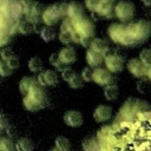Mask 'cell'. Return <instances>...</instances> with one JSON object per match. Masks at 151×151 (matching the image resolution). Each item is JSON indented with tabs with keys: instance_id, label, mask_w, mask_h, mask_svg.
<instances>
[{
	"instance_id": "obj_1",
	"label": "cell",
	"mask_w": 151,
	"mask_h": 151,
	"mask_svg": "<svg viewBox=\"0 0 151 151\" xmlns=\"http://www.w3.org/2000/svg\"><path fill=\"white\" fill-rule=\"evenodd\" d=\"M107 34L118 45L134 47L146 41L151 35V22L142 19L131 24H112L109 26Z\"/></svg>"
},
{
	"instance_id": "obj_2",
	"label": "cell",
	"mask_w": 151,
	"mask_h": 151,
	"mask_svg": "<svg viewBox=\"0 0 151 151\" xmlns=\"http://www.w3.org/2000/svg\"><path fill=\"white\" fill-rule=\"evenodd\" d=\"M72 22H73V29H72L73 42L80 44L84 47H90V44L96 32V26L93 20L84 14L83 17L76 20H72Z\"/></svg>"
},
{
	"instance_id": "obj_3",
	"label": "cell",
	"mask_w": 151,
	"mask_h": 151,
	"mask_svg": "<svg viewBox=\"0 0 151 151\" xmlns=\"http://www.w3.org/2000/svg\"><path fill=\"white\" fill-rule=\"evenodd\" d=\"M22 104L24 107L29 112H37L45 109L48 104V93L45 91V86L37 83L29 93L24 96Z\"/></svg>"
},
{
	"instance_id": "obj_4",
	"label": "cell",
	"mask_w": 151,
	"mask_h": 151,
	"mask_svg": "<svg viewBox=\"0 0 151 151\" xmlns=\"http://www.w3.org/2000/svg\"><path fill=\"white\" fill-rule=\"evenodd\" d=\"M68 4H53L42 12V22L46 26H54L60 19L67 18Z\"/></svg>"
},
{
	"instance_id": "obj_5",
	"label": "cell",
	"mask_w": 151,
	"mask_h": 151,
	"mask_svg": "<svg viewBox=\"0 0 151 151\" xmlns=\"http://www.w3.org/2000/svg\"><path fill=\"white\" fill-rule=\"evenodd\" d=\"M134 17V5L127 0H120L116 4V18L122 22H129Z\"/></svg>"
},
{
	"instance_id": "obj_6",
	"label": "cell",
	"mask_w": 151,
	"mask_h": 151,
	"mask_svg": "<svg viewBox=\"0 0 151 151\" xmlns=\"http://www.w3.org/2000/svg\"><path fill=\"white\" fill-rule=\"evenodd\" d=\"M93 15H97L98 18L106 19V20L113 19V17H116L114 0H100L98 8Z\"/></svg>"
},
{
	"instance_id": "obj_7",
	"label": "cell",
	"mask_w": 151,
	"mask_h": 151,
	"mask_svg": "<svg viewBox=\"0 0 151 151\" xmlns=\"http://www.w3.org/2000/svg\"><path fill=\"white\" fill-rule=\"evenodd\" d=\"M105 67L112 73H118L124 68V58L117 53H107L104 60Z\"/></svg>"
},
{
	"instance_id": "obj_8",
	"label": "cell",
	"mask_w": 151,
	"mask_h": 151,
	"mask_svg": "<svg viewBox=\"0 0 151 151\" xmlns=\"http://www.w3.org/2000/svg\"><path fill=\"white\" fill-rule=\"evenodd\" d=\"M38 83L45 87H53L59 83V76L53 70H44L38 73Z\"/></svg>"
},
{
	"instance_id": "obj_9",
	"label": "cell",
	"mask_w": 151,
	"mask_h": 151,
	"mask_svg": "<svg viewBox=\"0 0 151 151\" xmlns=\"http://www.w3.org/2000/svg\"><path fill=\"white\" fill-rule=\"evenodd\" d=\"M127 71L130 72L131 76L138 79H143L146 77V68L147 66L140 60V59H130L126 64Z\"/></svg>"
},
{
	"instance_id": "obj_10",
	"label": "cell",
	"mask_w": 151,
	"mask_h": 151,
	"mask_svg": "<svg viewBox=\"0 0 151 151\" xmlns=\"http://www.w3.org/2000/svg\"><path fill=\"white\" fill-rule=\"evenodd\" d=\"M93 81L97 85L105 87L106 85L112 83V72L109 71L106 67L105 68H103L100 66L96 67L93 71Z\"/></svg>"
},
{
	"instance_id": "obj_11",
	"label": "cell",
	"mask_w": 151,
	"mask_h": 151,
	"mask_svg": "<svg viewBox=\"0 0 151 151\" xmlns=\"http://www.w3.org/2000/svg\"><path fill=\"white\" fill-rule=\"evenodd\" d=\"M63 119H64V123L70 127H79L84 123L83 114L77 110L66 111L64 113V116H63Z\"/></svg>"
},
{
	"instance_id": "obj_12",
	"label": "cell",
	"mask_w": 151,
	"mask_h": 151,
	"mask_svg": "<svg viewBox=\"0 0 151 151\" xmlns=\"http://www.w3.org/2000/svg\"><path fill=\"white\" fill-rule=\"evenodd\" d=\"M112 117V107L109 105H98L93 111V118L97 123H106Z\"/></svg>"
},
{
	"instance_id": "obj_13",
	"label": "cell",
	"mask_w": 151,
	"mask_h": 151,
	"mask_svg": "<svg viewBox=\"0 0 151 151\" xmlns=\"http://www.w3.org/2000/svg\"><path fill=\"white\" fill-rule=\"evenodd\" d=\"M59 58L65 65H72L77 60V53L73 47L67 45L59 51Z\"/></svg>"
},
{
	"instance_id": "obj_14",
	"label": "cell",
	"mask_w": 151,
	"mask_h": 151,
	"mask_svg": "<svg viewBox=\"0 0 151 151\" xmlns=\"http://www.w3.org/2000/svg\"><path fill=\"white\" fill-rule=\"evenodd\" d=\"M105 60V55L99 53V52H96L91 48L87 50L86 52V63L88 66L96 68V67H99Z\"/></svg>"
},
{
	"instance_id": "obj_15",
	"label": "cell",
	"mask_w": 151,
	"mask_h": 151,
	"mask_svg": "<svg viewBox=\"0 0 151 151\" xmlns=\"http://www.w3.org/2000/svg\"><path fill=\"white\" fill-rule=\"evenodd\" d=\"M90 48L96 51V52H99V53H101L104 55H106L109 53V51H110L109 44L105 40L100 39V38H93L91 44H90Z\"/></svg>"
},
{
	"instance_id": "obj_16",
	"label": "cell",
	"mask_w": 151,
	"mask_h": 151,
	"mask_svg": "<svg viewBox=\"0 0 151 151\" xmlns=\"http://www.w3.org/2000/svg\"><path fill=\"white\" fill-rule=\"evenodd\" d=\"M84 15V7L76 1H72L68 4V11H67V18L71 20H76Z\"/></svg>"
},
{
	"instance_id": "obj_17",
	"label": "cell",
	"mask_w": 151,
	"mask_h": 151,
	"mask_svg": "<svg viewBox=\"0 0 151 151\" xmlns=\"http://www.w3.org/2000/svg\"><path fill=\"white\" fill-rule=\"evenodd\" d=\"M38 83V80H35L32 77H24L21 78L20 83H19V91L22 96H26L27 93H29V91L34 87V85Z\"/></svg>"
},
{
	"instance_id": "obj_18",
	"label": "cell",
	"mask_w": 151,
	"mask_h": 151,
	"mask_svg": "<svg viewBox=\"0 0 151 151\" xmlns=\"http://www.w3.org/2000/svg\"><path fill=\"white\" fill-rule=\"evenodd\" d=\"M119 96V87L116 84H109L104 87V97L109 101H113Z\"/></svg>"
},
{
	"instance_id": "obj_19",
	"label": "cell",
	"mask_w": 151,
	"mask_h": 151,
	"mask_svg": "<svg viewBox=\"0 0 151 151\" xmlns=\"http://www.w3.org/2000/svg\"><path fill=\"white\" fill-rule=\"evenodd\" d=\"M15 150L17 151H33L34 143L32 139H29L27 137H21L15 143Z\"/></svg>"
},
{
	"instance_id": "obj_20",
	"label": "cell",
	"mask_w": 151,
	"mask_h": 151,
	"mask_svg": "<svg viewBox=\"0 0 151 151\" xmlns=\"http://www.w3.org/2000/svg\"><path fill=\"white\" fill-rule=\"evenodd\" d=\"M20 1V7H21V13L25 18H27L32 11L35 8V6L38 5L37 1L34 0H19Z\"/></svg>"
},
{
	"instance_id": "obj_21",
	"label": "cell",
	"mask_w": 151,
	"mask_h": 151,
	"mask_svg": "<svg viewBox=\"0 0 151 151\" xmlns=\"http://www.w3.org/2000/svg\"><path fill=\"white\" fill-rule=\"evenodd\" d=\"M84 79L81 78V74H79V73H77L76 71H74V73L70 77V79L67 80V84H68V86L71 87V88H73V90H78V88H81L83 86H84Z\"/></svg>"
},
{
	"instance_id": "obj_22",
	"label": "cell",
	"mask_w": 151,
	"mask_h": 151,
	"mask_svg": "<svg viewBox=\"0 0 151 151\" xmlns=\"http://www.w3.org/2000/svg\"><path fill=\"white\" fill-rule=\"evenodd\" d=\"M54 147L60 151H70L71 150V142L68 138L64 136H58L54 140Z\"/></svg>"
},
{
	"instance_id": "obj_23",
	"label": "cell",
	"mask_w": 151,
	"mask_h": 151,
	"mask_svg": "<svg viewBox=\"0 0 151 151\" xmlns=\"http://www.w3.org/2000/svg\"><path fill=\"white\" fill-rule=\"evenodd\" d=\"M42 67H44V64H42V60L39 57H32L28 60V70L31 72L40 73L42 71Z\"/></svg>"
},
{
	"instance_id": "obj_24",
	"label": "cell",
	"mask_w": 151,
	"mask_h": 151,
	"mask_svg": "<svg viewBox=\"0 0 151 151\" xmlns=\"http://www.w3.org/2000/svg\"><path fill=\"white\" fill-rule=\"evenodd\" d=\"M33 28H34V25H33L31 21H28L27 19L20 20L19 24H18V31H19L21 34H24V35L31 34V33L34 31Z\"/></svg>"
},
{
	"instance_id": "obj_25",
	"label": "cell",
	"mask_w": 151,
	"mask_h": 151,
	"mask_svg": "<svg viewBox=\"0 0 151 151\" xmlns=\"http://www.w3.org/2000/svg\"><path fill=\"white\" fill-rule=\"evenodd\" d=\"M40 38L45 42H51L55 39V31L52 28V26H45L40 31Z\"/></svg>"
},
{
	"instance_id": "obj_26",
	"label": "cell",
	"mask_w": 151,
	"mask_h": 151,
	"mask_svg": "<svg viewBox=\"0 0 151 151\" xmlns=\"http://www.w3.org/2000/svg\"><path fill=\"white\" fill-rule=\"evenodd\" d=\"M50 64H51L58 72H61L66 66H68V65H65V64L60 60L59 53H57V52H53V53L50 55Z\"/></svg>"
},
{
	"instance_id": "obj_27",
	"label": "cell",
	"mask_w": 151,
	"mask_h": 151,
	"mask_svg": "<svg viewBox=\"0 0 151 151\" xmlns=\"http://www.w3.org/2000/svg\"><path fill=\"white\" fill-rule=\"evenodd\" d=\"M0 151H17L15 150V144L9 138L2 137L0 139Z\"/></svg>"
},
{
	"instance_id": "obj_28",
	"label": "cell",
	"mask_w": 151,
	"mask_h": 151,
	"mask_svg": "<svg viewBox=\"0 0 151 151\" xmlns=\"http://www.w3.org/2000/svg\"><path fill=\"white\" fill-rule=\"evenodd\" d=\"M93 71L94 68L91 67V66H87V67H84L83 71H81V78L84 79L85 83H90V81H93Z\"/></svg>"
},
{
	"instance_id": "obj_29",
	"label": "cell",
	"mask_w": 151,
	"mask_h": 151,
	"mask_svg": "<svg viewBox=\"0 0 151 151\" xmlns=\"http://www.w3.org/2000/svg\"><path fill=\"white\" fill-rule=\"evenodd\" d=\"M139 59L146 65H151V48H144L139 53Z\"/></svg>"
},
{
	"instance_id": "obj_30",
	"label": "cell",
	"mask_w": 151,
	"mask_h": 151,
	"mask_svg": "<svg viewBox=\"0 0 151 151\" xmlns=\"http://www.w3.org/2000/svg\"><path fill=\"white\" fill-rule=\"evenodd\" d=\"M4 61H6L7 63V65L14 71V70H17L18 67H19V65H20V63H19V59H18V57H17V54H12V55H9L8 58H6Z\"/></svg>"
},
{
	"instance_id": "obj_31",
	"label": "cell",
	"mask_w": 151,
	"mask_h": 151,
	"mask_svg": "<svg viewBox=\"0 0 151 151\" xmlns=\"http://www.w3.org/2000/svg\"><path fill=\"white\" fill-rule=\"evenodd\" d=\"M12 73H13V70L7 65L6 61L1 60L0 61V76L4 77V78H6V77H9Z\"/></svg>"
},
{
	"instance_id": "obj_32",
	"label": "cell",
	"mask_w": 151,
	"mask_h": 151,
	"mask_svg": "<svg viewBox=\"0 0 151 151\" xmlns=\"http://www.w3.org/2000/svg\"><path fill=\"white\" fill-rule=\"evenodd\" d=\"M99 2H100V0H85V6H86V8L92 14H94L96 11H97V8H98Z\"/></svg>"
},
{
	"instance_id": "obj_33",
	"label": "cell",
	"mask_w": 151,
	"mask_h": 151,
	"mask_svg": "<svg viewBox=\"0 0 151 151\" xmlns=\"http://www.w3.org/2000/svg\"><path fill=\"white\" fill-rule=\"evenodd\" d=\"M73 73H74V71H73L72 68H70L68 66H66V67L60 72V76H61V79L67 83V80L70 79V77H71Z\"/></svg>"
},
{
	"instance_id": "obj_34",
	"label": "cell",
	"mask_w": 151,
	"mask_h": 151,
	"mask_svg": "<svg viewBox=\"0 0 151 151\" xmlns=\"http://www.w3.org/2000/svg\"><path fill=\"white\" fill-rule=\"evenodd\" d=\"M14 52L9 48V47H5V48H2L1 50V52H0V57H1V60H5L6 58H8L9 55H12Z\"/></svg>"
},
{
	"instance_id": "obj_35",
	"label": "cell",
	"mask_w": 151,
	"mask_h": 151,
	"mask_svg": "<svg viewBox=\"0 0 151 151\" xmlns=\"http://www.w3.org/2000/svg\"><path fill=\"white\" fill-rule=\"evenodd\" d=\"M8 125V122H7V119H6V117H5V114L4 113H1L0 114V130L1 131H4L5 129H6V126Z\"/></svg>"
},
{
	"instance_id": "obj_36",
	"label": "cell",
	"mask_w": 151,
	"mask_h": 151,
	"mask_svg": "<svg viewBox=\"0 0 151 151\" xmlns=\"http://www.w3.org/2000/svg\"><path fill=\"white\" fill-rule=\"evenodd\" d=\"M147 87H149V85H147L145 81H140V83H138V91H139V92H142V93L146 92Z\"/></svg>"
},
{
	"instance_id": "obj_37",
	"label": "cell",
	"mask_w": 151,
	"mask_h": 151,
	"mask_svg": "<svg viewBox=\"0 0 151 151\" xmlns=\"http://www.w3.org/2000/svg\"><path fill=\"white\" fill-rule=\"evenodd\" d=\"M146 78L151 81V65H149L146 68Z\"/></svg>"
},
{
	"instance_id": "obj_38",
	"label": "cell",
	"mask_w": 151,
	"mask_h": 151,
	"mask_svg": "<svg viewBox=\"0 0 151 151\" xmlns=\"http://www.w3.org/2000/svg\"><path fill=\"white\" fill-rule=\"evenodd\" d=\"M142 2H143L146 7H151V0H142Z\"/></svg>"
},
{
	"instance_id": "obj_39",
	"label": "cell",
	"mask_w": 151,
	"mask_h": 151,
	"mask_svg": "<svg viewBox=\"0 0 151 151\" xmlns=\"http://www.w3.org/2000/svg\"><path fill=\"white\" fill-rule=\"evenodd\" d=\"M52 151H60V150H58V149H57V147H54V149H53V150H52Z\"/></svg>"
}]
</instances>
